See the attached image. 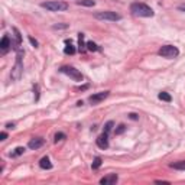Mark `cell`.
I'll use <instances>...</instances> for the list:
<instances>
[{
    "label": "cell",
    "instance_id": "obj_1",
    "mask_svg": "<svg viewBox=\"0 0 185 185\" xmlns=\"http://www.w3.org/2000/svg\"><path fill=\"white\" fill-rule=\"evenodd\" d=\"M130 12L135 16H140V17H152L153 16V10L145 3L140 2H135L130 5Z\"/></svg>",
    "mask_w": 185,
    "mask_h": 185
},
{
    "label": "cell",
    "instance_id": "obj_2",
    "mask_svg": "<svg viewBox=\"0 0 185 185\" xmlns=\"http://www.w3.org/2000/svg\"><path fill=\"white\" fill-rule=\"evenodd\" d=\"M41 6L46 9L49 12H64L68 9V5L65 2H61V0H55V2H44L41 3Z\"/></svg>",
    "mask_w": 185,
    "mask_h": 185
},
{
    "label": "cell",
    "instance_id": "obj_3",
    "mask_svg": "<svg viewBox=\"0 0 185 185\" xmlns=\"http://www.w3.org/2000/svg\"><path fill=\"white\" fill-rule=\"evenodd\" d=\"M96 19H100V20H110V22H116V20H120L122 16L116 12H97L94 15Z\"/></svg>",
    "mask_w": 185,
    "mask_h": 185
},
{
    "label": "cell",
    "instance_id": "obj_4",
    "mask_svg": "<svg viewBox=\"0 0 185 185\" xmlns=\"http://www.w3.org/2000/svg\"><path fill=\"white\" fill-rule=\"evenodd\" d=\"M178 54H180L178 48L176 46H172V45H165V46H162V48L159 49V55L163 56V58H169V60L178 56Z\"/></svg>",
    "mask_w": 185,
    "mask_h": 185
},
{
    "label": "cell",
    "instance_id": "obj_5",
    "mask_svg": "<svg viewBox=\"0 0 185 185\" xmlns=\"http://www.w3.org/2000/svg\"><path fill=\"white\" fill-rule=\"evenodd\" d=\"M61 72L68 75L70 78L75 80V81H82V74L78 70H75L74 67H61Z\"/></svg>",
    "mask_w": 185,
    "mask_h": 185
},
{
    "label": "cell",
    "instance_id": "obj_6",
    "mask_svg": "<svg viewBox=\"0 0 185 185\" xmlns=\"http://www.w3.org/2000/svg\"><path fill=\"white\" fill-rule=\"evenodd\" d=\"M22 62H20V54L17 55V61L16 64H15V67H13V70H12V78L13 80H19L20 78V75H22Z\"/></svg>",
    "mask_w": 185,
    "mask_h": 185
},
{
    "label": "cell",
    "instance_id": "obj_7",
    "mask_svg": "<svg viewBox=\"0 0 185 185\" xmlns=\"http://www.w3.org/2000/svg\"><path fill=\"white\" fill-rule=\"evenodd\" d=\"M109 92L110 91H101V92H97V94H92L88 100H90V103L97 104V103H100V101H103L104 98L109 97Z\"/></svg>",
    "mask_w": 185,
    "mask_h": 185
},
{
    "label": "cell",
    "instance_id": "obj_8",
    "mask_svg": "<svg viewBox=\"0 0 185 185\" xmlns=\"http://www.w3.org/2000/svg\"><path fill=\"white\" fill-rule=\"evenodd\" d=\"M117 182V175L116 174H111V175H107L100 180V184L101 185H110V184H116Z\"/></svg>",
    "mask_w": 185,
    "mask_h": 185
},
{
    "label": "cell",
    "instance_id": "obj_9",
    "mask_svg": "<svg viewBox=\"0 0 185 185\" xmlns=\"http://www.w3.org/2000/svg\"><path fill=\"white\" fill-rule=\"evenodd\" d=\"M97 146L100 149H107L109 147V140H107V135L106 133H103L101 136L97 137Z\"/></svg>",
    "mask_w": 185,
    "mask_h": 185
},
{
    "label": "cell",
    "instance_id": "obj_10",
    "mask_svg": "<svg viewBox=\"0 0 185 185\" xmlns=\"http://www.w3.org/2000/svg\"><path fill=\"white\" fill-rule=\"evenodd\" d=\"M42 145H44V139L42 137H36V139H32V140L29 142L27 146L31 147V149H39Z\"/></svg>",
    "mask_w": 185,
    "mask_h": 185
},
{
    "label": "cell",
    "instance_id": "obj_11",
    "mask_svg": "<svg viewBox=\"0 0 185 185\" xmlns=\"http://www.w3.org/2000/svg\"><path fill=\"white\" fill-rule=\"evenodd\" d=\"M39 166L42 169H51L52 168V163H51V161H49L48 156H44V158L39 161Z\"/></svg>",
    "mask_w": 185,
    "mask_h": 185
},
{
    "label": "cell",
    "instance_id": "obj_12",
    "mask_svg": "<svg viewBox=\"0 0 185 185\" xmlns=\"http://www.w3.org/2000/svg\"><path fill=\"white\" fill-rule=\"evenodd\" d=\"M65 42H67V46H65V49H64V52H65L67 55L75 54V48H74V45L71 44V41H65Z\"/></svg>",
    "mask_w": 185,
    "mask_h": 185
},
{
    "label": "cell",
    "instance_id": "obj_13",
    "mask_svg": "<svg viewBox=\"0 0 185 185\" xmlns=\"http://www.w3.org/2000/svg\"><path fill=\"white\" fill-rule=\"evenodd\" d=\"M0 46H2V49H7L9 46H10V39H9V36H7V35H5V36L2 38Z\"/></svg>",
    "mask_w": 185,
    "mask_h": 185
},
{
    "label": "cell",
    "instance_id": "obj_14",
    "mask_svg": "<svg viewBox=\"0 0 185 185\" xmlns=\"http://www.w3.org/2000/svg\"><path fill=\"white\" fill-rule=\"evenodd\" d=\"M171 168L178 169V171H185V161H180V162H175L171 165Z\"/></svg>",
    "mask_w": 185,
    "mask_h": 185
},
{
    "label": "cell",
    "instance_id": "obj_15",
    "mask_svg": "<svg viewBox=\"0 0 185 185\" xmlns=\"http://www.w3.org/2000/svg\"><path fill=\"white\" fill-rule=\"evenodd\" d=\"M77 3L80 6H87V7H91V6L96 5L94 0H77Z\"/></svg>",
    "mask_w": 185,
    "mask_h": 185
},
{
    "label": "cell",
    "instance_id": "obj_16",
    "mask_svg": "<svg viewBox=\"0 0 185 185\" xmlns=\"http://www.w3.org/2000/svg\"><path fill=\"white\" fill-rule=\"evenodd\" d=\"M159 98H161V100H162V101H171V100H172V97H171V96H169L168 92H165V91H162V92H159Z\"/></svg>",
    "mask_w": 185,
    "mask_h": 185
},
{
    "label": "cell",
    "instance_id": "obj_17",
    "mask_svg": "<svg viewBox=\"0 0 185 185\" xmlns=\"http://www.w3.org/2000/svg\"><path fill=\"white\" fill-rule=\"evenodd\" d=\"M78 45H80V51H84V46H85V45H84V35H82V33H78Z\"/></svg>",
    "mask_w": 185,
    "mask_h": 185
},
{
    "label": "cell",
    "instance_id": "obj_18",
    "mask_svg": "<svg viewBox=\"0 0 185 185\" xmlns=\"http://www.w3.org/2000/svg\"><path fill=\"white\" fill-rule=\"evenodd\" d=\"M113 126H114L113 122H107V123L104 125V133H106V135H109L110 132H111V129H113Z\"/></svg>",
    "mask_w": 185,
    "mask_h": 185
},
{
    "label": "cell",
    "instance_id": "obj_19",
    "mask_svg": "<svg viewBox=\"0 0 185 185\" xmlns=\"http://www.w3.org/2000/svg\"><path fill=\"white\" fill-rule=\"evenodd\" d=\"M85 45H87V49H88V51H91V52H92V51H98V46L94 44V42H87Z\"/></svg>",
    "mask_w": 185,
    "mask_h": 185
},
{
    "label": "cell",
    "instance_id": "obj_20",
    "mask_svg": "<svg viewBox=\"0 0 185 185\" xmlns=\"http://www.w3.org/2000/svg\"><path fill=\"white\" fill-rule=\"evenodd\" d=\"M100 165H101V159H100V158H96V159H94V162H92V168L97 169Z\"/></svg>",
    "mask_w": 185,
    "mask_h": 185
},
{
    "label": "cell",
    "instance_id": "obj_21",
    "mask_svg": "<svg viewBox=\"0 0 185 185\" xmlns=\"http://www.w3.org/2000/svg\"><path fill=\"white\" fill-rule=\"evenodd\" d=\"M62 139H65V135H64V133H56V135H55V142H60V140H62Z\"/></svg>",
    "mask_w": 185,
    "mask_h": 185
},
{
    "label": "cell",
    "instance_id": "obj_22",
    "mask_svg": "<svg viewBox=\"0 0 185 185\" xmlns=\"http://www.w3.org/2000/svg\"><path fill=\"white\" fill-rule=\"evenodd\" d=\"M125 129H126L125 125H120L119 127L116 129V135H120V133H123V132H125Z\"/></svg>",
    "mask_w": 185,
    "mask_h": 185
},
{
    "label": "cell",
    "instance_id": "obj_23",
    "mask_svg": "<svg viewBox=\"0 0 185 185\" xmlns=\"http://www.w3.org/2000/svg\"><path fill=\"white\" fill-rule=\"evenodd\" d=\"M23 152H25V147H16V149H15V153H13V155H22Z\"/></svg>",
    "mask_w": 185,
    "mask_h": 185
},
{
    "label": "cell",
    "instance_id": "obj_24",
    "mask_svg": "<svg viewBox=\"0 0 185 185\" xmlns=\"http://www.w3.org/2000/svg\"><path fill=\"white\" fill-rule=\"evenodd\" d=\"M6 137H7V133H6V132H2V133H0V140H5Z\"/></svg>",
    "mask_w": 185,
    "mask_h": 185
},
{
    "label": "cell",
    "instance_id": "obj_25",
    "mask_svg": "<svg viewBox=\"0 0 185 185\" xmlns=\"http://www.w3.org/2000/svg\"><path fill=\"white\" fill-rule=\"evenodd\" d=\"M29 41H31V44H32L33 46H38V42H36V41H35L33 38H29Z\"/></svg>",
    "mask_w": 185,
    "mask_h": 185
},
{
    "label": "cell",
    "instance_id": "obj_26",
    "mask_svg": "<svg viewBox=\"0 0 185 185\" xmlns=\"http://www.w3.org/2000/svg\"><path fill=\"white\" fill-rule=\"evenodd\" d=\"M178 9H180L181 12H185V5H180L178 6Z\"/></svg>",
    "mask_w": 185,
    "mask_h": 185
},
{
    "label": "cell",
    "instance_id": "obj_27",
    "mask_svg": "<svg viewBox=\"0 0 185 185\" xmlns=\"http://www.w3.org/2000/svg\"><path fill=\"white\" fill-rule=\"evenodd\" d=\"M130 119H133V120H136V119H137V116H136V114H130Z\"/></svg>",
    "mask_w": 185,
    "mask_h": 185
},
{
    "label": "cell",
    "instance_id": "obj_28",
    "mask_svg": "<svg viewBox=\"0 0 185 185\" xmlns=\"http://www.w3.org/2000/svg\"><path fill=\"white\" fill-rule=\"evenodd\" d=\"M6 127H7V129H13V127H15V125H7Z\"/></svg>",
    "mask_w": 185,
    "mask_h": 185
}]
</instances>
